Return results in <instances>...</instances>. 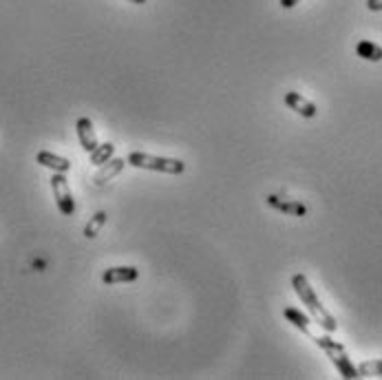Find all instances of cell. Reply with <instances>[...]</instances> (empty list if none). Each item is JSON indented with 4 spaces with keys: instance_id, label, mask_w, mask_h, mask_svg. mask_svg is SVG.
<instances>
[{
    "instance_id": "6da1fadb",
    "label": "cell",
    "mask_w": 382,
    "mask_h": 380,
    "mask_svg": "<svg viewBox=\"0 0 382 380\" xmlns=\"http://www.w3.org/2000/svg\"><path fill=\"white\" fill-rule=\"evenodd\" d=\"M292 288L296 292V297H299L301 303L307 308V312L312 314L314 323L321 325L327 334H332V332L338 330L336 319H334L330 312H327V308L321 303V299L316 297V292H314V288L310 285V281H307L305 274H294V277H292Z\"/></svg>"
},
{
    "instance_id": "7a4b0ae2",
    "label": "cell",
    "mask_w": 382,
    "mask_h": 380,
    "mask_svg": "<svg viewBox=\"0 0 382 380\" xmlns=\"http://www.w3.org/2000/svg\"><path fill=\"white\" fill-rule=\"evenodd\" d=\"M312 341L327 354V358H330L332 365L338 369V374H341L345 380H356V378H360L356 365L352 363V358L347 356V350H345V347H343L341 343L332 341L330 336H312Z\"/></svg>"
},
{
    "instance_id": "3957f363",
    "label": "cell",
    "mask_w": 382,
    "mask_h": 380,
    "mask_svg": "<svg viewBox=\"0 0 382 380\" xmlns=\"http://www.w3.org/2000/svg\"><path fill=\"white\" fill-rule=\"evenodd\" d=\"M126 164L135 168H144V171L166 173V175H182L186 173V164L182 160H173V157H155L148 153H131Z\"/></svg>"
},
{
    "instance_id": "277c9868",
    "label": "cell",
    "mask_w": 382,
    "mask_h": 380,
    "mask_svg": "<svg viewBox=\"0 0 382 380\" xmlns=\"http://www.w3.org/2000/svg\"><path fill=\"white\" fill-rule=\"evenodd\" d=\"M49 182H51L53 197H56L58 210L65 217H73V215H76V199H73V195H71V188L67 184L65 173H56L49 179Z\"/></svg>"
},
{
    "instance_id": "5b68a950",
    "label": "cell",
    "mask_w": 382,
    "mask_h": 380,
    "mask_svg": "<svg viewBox=\"0 0 382 380\" xmlns=\"http://www.w3.org/2000/svg\"><path fill=\"white\" fill-rule=\"evenodd\" d=\"M268 206L279 210L283 215H292V217H305L307 215V206L296 202V199H285V197H279V195H268Z\"/></svg>"
},
{
    "instance_id": "8992f818",
    "label": "cell",
    "mask_w": 382,
    "mask_h": 380,
    "mask_svg": "<svg viewBox=\"0 0 382 380\" xmlns=\"http://www.w3.org/2000/svg\"><path fill=\"white\" fill-rule=\"evenodd\" d=\"M140 279V270L133 266H118V268H109L102 274V283L104 285H115V283H133Z\"/></svg>"
},
{
    "instance_id": "52a82bcc",
    "label": "cell",
    "mask_w": 382,
    "mask_h": 380,
    "mask_svg": "<svg viewBox=\"0 0 382 380\" xmlns=\"http://www.w3.org/2000/svg\"><path fill=\"white\" fill-rule=\"evenodd\" d=\"M285 104H288V107H290L292 111L299 113L301 118H307V120L316 118V113H318L316 104L310 102L307 98H303V95L296 93V91H288V93H285Z\"/></svg>"
},
{
    "instance_id": "ba28073f",
    "label": "cell",
    "mask_w": 382,
    "mask_h": 380,
    "mask_svg": "<svg viewBox=\"0 0 382 380\" xmlns=\"http://www.w3.org/2000/svg\"><path fill=\"white\" fill-rule=\"evenodd\" d=\"M76 131H78V140L82 144V149L87 153L95 151V146H98V137H95L93 122L89 118H80L76 122Z\"/></svg>"
},
{
    "instance_id": "9c48e42d",
    "label": "cell",
    "mask_w": 382,
    "mask_h": 380,
    "mask_svg": "<svg viewBox=\"0 0 382 380\" xmlns=\"http://www.w3.org/2000/svg\"><path fill=\"white\" fill-rule=\"evenodd\" d=\"M36 162L40 166H45V168H51L53 173H69L71 171V162L67 160V157H60L56 153H49V151H40L36 155Z\"/></svg>"
},
{
    "instance_id": "30bf717a",
    "label": "cell",
    "mask_w": 382,
    "mask_h": 380,
    "mask_svg": "<svg viewBox=\"0 0 382 380\" xmlns=\"http://www.w3.org/2000/svg\"><path fill=\"white\" fill-rule=\"evenodd\" d=\"M124 166H126L124 160H120V157H118V160H113V157H111V160L106 162V164H102L100 171L93 175V184H95V186H102V184H106V182H111L113 177H118V175L124 171Z\"/></svg>"
},
{
    "instance_id": "8fae6325",
    "label": "cell",
    "mask_w": 382,
    "mask_h": 380,
    "mask_svg": "<svg viewBox=\"0 0 382 380\" xmlns=\"http://www.w3.org/2000/svg\"><path fill=\"white\" fill-rule=\"evenodd\" d=\"M356 54H358V58H363V60L380 62L382 60V47L376 45V42H371V40H360L356 45Z\"/></svg>"
},
{
    "instance_id": "7c38bea8",
    "label": "cell",
    "mask_w": 382,
    "mask_h": 380,
    "mask_svg": "<svg viewBox=\"0 0 382 380\" xmlns=\"http://www.w3.org/2000/svg\"><path fill=\"white\" fill-rule=\"evenodd\" d=\"M283 316L296 327V330H301L305 336H314L312 330H310V319H307V316H305L301 310H296V308H285V310H283Z\"/></svg>"
},
{
    "instance_id": "4fadbf2b",
    "label": "cell",
    "mask_w": 382,
    "mask_h": 380,
    "mask_svg": "<svg viewBox=\"0 0 382 380\" xmlns=\"http://www.w3.org/2000/svg\"><path fill=\"white\" fill-rule=\"evenodd\" d=\"M113 155H115V146H113L111 142L98 144V146H95V151H91V153H89L91 164H93V166H102V164H106Z\"/></svg>"
},
{
    "instance_id": "5bb4252c",
    "label": "cell",
    "mask_w": 382,
    "mask_h": 380,
    "mask_svg": "<svg viewBox=\"0 0 382 380\" xmlns=\"http://www.w3.org/2000/svg\"><path fill=\"white\" fill-rule=\"evenodd\" d=\"M104 224H106V213H95V215H93V219L87 224V228H84V237H87V239H93V237L100 232V228H102Z\"/></svg>"
},
{
    "instance_id": "9a60e30c",
    "label": "cell",
    "mask_w": 382,
    "mask_h": 380,
    "mask_svg": "<svg viewBox=\"0 0 382 380\" xmlns=\"http://www.w3.org/2000/svg\"><path fill=\"white\" fill-rule=\"evenodd\" d=\"M356 369H358L360 378H365V376H382V361H365V363H360Z\"/></svg>"
},
{
    "instance_id": "2e32d148",
    "label": "cell",
    "mask_w": 382,
    "mask_h": 380,
    "mask_svg": "<svg viewBox=\"0 0 382 380\" xmlns=\"http://www.w3.org/2000/svg\"><path fill=\"white\" fill-rule=\"evenodd\" d=\"M369 12H382V0H367Z\"/></svg>"
},
{
    "instance_id": "e0dca14e",
    "label": "cell",
    "mask_w": 382,
    "mask_h": 380,
    "mask_svg": "<svg viewBox=\"0 0 382 380\" xmlns=\"http://www.w3.org/2000/svg\"><path fill=\"white\" fill-rule=\"evenodd\" d=\"M299 3H301V0H281V7L283 9H292V7L299 5Z\"/></svg>"
},
{
    "instance_id": "ac0fdd59",
    "label": "cell",
    "mask_w": 382,
    "mask_h": 380,
    "mask_svg": "<svg viewBox=\"0 0 382 380\" xmlns=\"http://www.w3.org/2000/svg\"><path fill=\"white\" fill-rule=\"evenodd\" d=\"M129 3H133V5H146V0H129Z\"/></svg>"
}]
</instances>
